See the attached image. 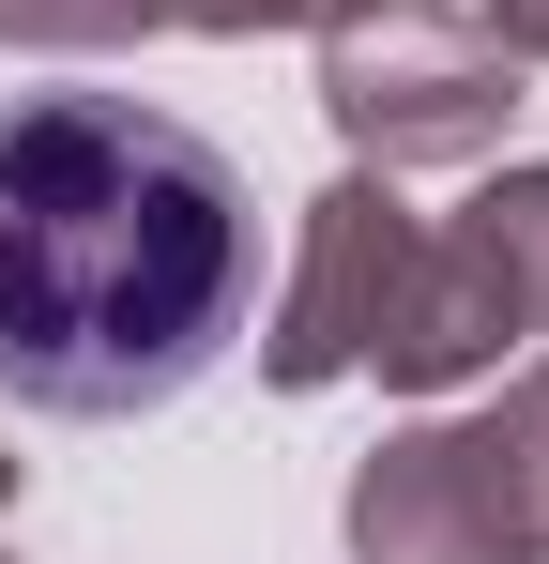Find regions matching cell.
<instances>
[{"label": "cell", "instance_id": "1", "mask_svg": "<svg viewBox=\"0 0 549 564\" xmlns=\"http://www.w3.org/2000/svg\"><path fill=\"white\" fill-rule=\"evenodd\" d=\"M260 321V198L245 169L138 93L0 107V397L122 427L229 367Z\"/></svg>", "mask_w": 549, "mask_h": 564}, {"label": "cell", "instance_id": "2", "mask_svg": "<svg viewBox=\"0 0 549 564\" xmlns=\"http://www.w3.org/2000/svg\"><path fill=\"white\" fill-rule=\"evenodd\" d=\"M519 46L488 15H443V0H366L321 31V122L352 138V169H473L504 153L519 122Z\"/></svg>", "mask_w": 549, "mask_h": 564}, {"label": "cell", "instance_id": "3", "mask_svg": "<svg viewBox=\"0 0 549 564\" xmlns=\"http://www.w3.org/2000/svg\"><path fill=\"white\" fill-rule=\"evenodd\" d=\"M504 351H549V169H504V184L443 214L412 245V290H397V336L366 367L397 397H443V381L504 367Z\"/></svg>", "mask_w": 549, "mask_h": 564}, {"label": "cell", "instance_id": "4", "mask_svg": "<svg viewBox=\"0 0 549 564\" xmlns=\"http://www.w3.org/2000/svg\"><path fill=\"white\" fill-rule=\"evenodd\" d=\"M412 245H428V214L397 198V169H352V184H321V198H305V245H290V290H274V336H260V367L290 381V397L352 381L366 351L397 336Z\"/></svg>", "mask_w": 549, "mask_h": 564}, {"label": "cell", "instance_id": "5", "mask_svg": "<svg viewBox=\"0 0 549 564\" xmlns=\"http://www.w3.org/2000/svg\"><path fill=\"white\" fill-rule=\"evenodd\" d=\"M352 564H488V519H473V488H458L443 427H397V443L352 473Z\"/></svg>", "mask_w": 549, "mask_h": 564}, {"label": "cell", "instance_id": "6", "mask_svg": "<svg viewBox=\"0 0 549 564\" xmlns=\"http://www.w3.org/2000/svg\"><path fill=\"white\" fill-rule=\"evenodd\" d=\"M458 488H473V519H488V564H549V351L519 397H488L473 427H443Z\"/></svg>", "mask_w": 549, "mask_h": 564}, {"label": "cell", "instance_id": "7", "mask_svg": "<svg viewBox=\"0 0 549 564\" xmlns=\"http://www.w3.org/2000/svg\"><path fill=\"white\" fill-rule=\"evenodd\" d=\"M0 31L15 46H138V31H169V0H0Z\"/></svg>", "mask_w": 549, "mask_h": 564}, {"label": "cell", "instance_id": "8", "mask_svg": "<svg viewBox=\"0 0 549 564\" xmlns=\"http://www.w3.org/2000/svg\"><path fill=\"white\" fill-rule=\"evenodd\" d=\"M336 15H366V0H169V31H336Z\"/></svg>", "mask_w": 549, "mask_h": 564}, {"label": "cell", "instance_id": "9", "mask_svg": "<svg viewBox=\"0 0 549 564\" xmlns=\"http://www.w3.org/2000/svg\"><path fill=\"white\" fill-rule=\"evenodd\" d=\"M473 15H488V31H504L519 62H549V0H473Z\"/></svg>", "mask_w": 549, "mask_h": 564}, {"label": "cell", "instance_id": "10", "mask_svg": "<svg viewBox=\"0 0 549 564\" xmlns=\"http://www.w3.org/2000/svg\"><path fill=\"white\" fill-rule=\"evenodd\" d=\"M0 519H15V458H0Z\"/></svg>", "mask_w": 549, "mask_h": 564}]
</instances>
